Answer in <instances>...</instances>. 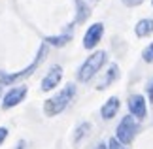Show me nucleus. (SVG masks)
<instances>
[{"mask_svg": "<svg viewBox=\"0 0 153 149\" xmlns=\"http://www.w3.org/2000/svg\"><path fill=\"white\" fill-rule=\"evenodd\" d=\"M61 79H62V66H61V64H53V66L49 68V72L42 77L40 89H42L44 93H49V91H53V89L61 83Z\"/></svg>", "mask_w": 153, "mask_h": 149, "instance_id": "6e6552de", "label": "nucleus"}, {"mask_svg": "<svg viewBox=\"0 0 153 149\" xmlns=\"http://www.w3.org/2000/svg\"><path fill=\"white\" fill-rule=\"evenodd\" d=\"M119 108H121L119 98H117V96H110V98L102 104V108H100V117L104 119V121H110V119H114V117L117 115Z\"/></svg>", "mask_w": 153, "mask_h": 149, "instance_id": "1a4fd4ad", "label": "nucleus"}, {"mask_svg": "<svg viewBox=\"0 0 153 149\" xmlns=\"http://www.w3.org/2000/svg\"><path fill=\"white\" fill-rule=\"evenodd\" d=\"M8 134H10V130H8V128H6V127H0V147H2V144L6 142Z\"/></svg>", "mask_w": 153, "mask_h": 149, "instance_id": "f3484780", "label": "nucleus"}, {"mask_svg": "<svg viewBox=\"0 0 153 149\" xmlns=\"http://www.w3.org/2000/svg\"><path fill=\"white\" fill-rule=\"evenodd\" d=\"M97 149H108V145H106V144H98Z\"/></svg>", "mask_w": 153, "mask_h": 149, "instance_id": "aec40b11", "label": "nucleus"}, {"mask_svg": "<svg viewBox=\"0 0 153 149\" xmlns=\"http://www.w3.org/2000/svg\"><path fill=\"white\" fill-rule=\"evenodd\" d=\"M117 77H119V66L117 64H110V68H108V72H106V76H104V79L100 81V85H98L97 89H100V91H104L106 87L110 85V83H114Z\"/></svg>", "mask_w": 153, "mask_h": 149, "instance_id": "f8f14e48", "label": "nucleus"}, {"mask_svg": "<svg viewBox=\"0 0 153 149\" xmlns=\"http://www.w3.org/2000/svg\"><path fill=\"white\" fill-rule=\"evenodd\" d=\"M151 4H153V0H151Z\"/></svg>", "mask_w": 153, "mask_h": 149, "instance_id": "4be33fe9", "label": "nucleus"}, {"mask_svg": "<svg viewBox=\"0 0 153 149\" xmlns=\"http://www.w3.org/2000/svg\"><path fill=\"white\" fill-rule=\"evenodd\" d=\"M148 93H149V100H153V79L149 81V85H148Z\"/></svg>", "mask_w": 153, "mask_h": 149, "instance_id": "6ab92c4d", "label": "nucleus"}, {"mask_svg": "<svg viewBox=\"0 0 153 149\" xmlns=\"http://www.w3.org/2000/svg\"><path fill=\"white\" fill-rule=\"evenodd\" d=\"M142 59H144V62H148V64L153 62V42L142 51Z\"/></svg>", "mask_w": 153, "mask_h": 149, "instance_id": "2eb2a0df", "label": "nucleus"}, {"mask_svg": "<svg viewBox=\"0 0 153 149\" xmlns=\"http://www.w3.org/2000/svg\"><path fill=\"white\" fill-rule=\"evenodd\" d=\"M106 145H108V149H127L123 144H119V142H117V140L114 138V136H111V138H110L108 142H106Z\"/></svg>", "mask_w": 153, "mask_h": 149, "instance_id": "dca6fc26", "label": "nucleus"}, {"mask_svg": "<svg viewBox=\"0 0 153 149\" xmlns=\"http://www.w3.org/2000/svg\"><path fill=\"white\" fill-rule=\"evenodd\" d=\"M91 2H97V0H91Z\"/></svg>", "mask_w": 153, "mask_h": 149, "instance_id": "412c9836", "label": "nucleus"}, {"mask_svg": "<svg viewBox=\"0 0 153 149\" xmlns=\"http://www.w3.org/2000/svg\"><path fill=\"white\" fill-rule=\"evenodd\" d=\"M45 55H48V45L42 44V45H40V49H38L36 59H34V61L28 64L27 68L19 70V72H13V74H8V72H2V70H0V83H2V85H13V83H17V81L25 79V77H28L34 70L40 66V64H42V61L45 59Z\"/></svg>", "mask_w": 153, "mask_h": 149, "instance_id": "7ed1b4c3", "label": "nucleus"}, {"mask_svg": "<svg viewBox=\"0 0 153 149\" xmlns=\"http://www.w3.org/2000/svg\"><path fill=\"white\" fill-rule=\"evenodd\" d=\"M138 130H140V123L134 119L132 115H125L119 121V125H117V128H115V136L114 138L119 142V144L123 145H131L134 138H136V134H138Z\"/></svg>", "mask_w": 153, "mask_h": 149, "instance_id": "20e7f679", "label": "nucleus"}, {"mask_svg": "<svg viewBox=\"0 0 153 149\" xmlns=\"http://www.w3.org/2000/svg\"><path fill=\"white\" fill-rule=\"evenodd\" d=\"M127 106H128V115H132L138 123L148 117V102H146L144 94H131L127 100Z\"/></svg>", "mask_w": 153, "mask_h": 149, "instance_id": "39448f33", "label": "nucleus"}, {"mask_svg": "<svg viewBox=\"0 0 153 149\" xmlns=\"http://www.w3.org/2000/svg\"><path fill=\"white\" fill-rule=\"evenodd\" d=\"M70 40H72V32H68V34H59V36H48L44 44H45V45H51V47H62V45H66Z\"/></svg>", "mask_w": 153, "mask_h": 149, "instance_id": "4468645a", "label": "nucleus"}, {"mask_svg": "<svg viewBox=\"0 0 153 149\" xmlns=\"http://www.w3.org/2000/svg\"><path fill=\"white\" fill-rule=\"evenodd\" d=\"M134 34L138 38H146L149 34H153V19H140L136 23V27H134Z\"/></svg>", "mask_w": 153, "mask_h": 149, "instance_id": "9d476101", "label": "nucleus"}, {"mask_svg": "<svg viewBox=\"0 0 153 149\" xmlns=\"http://www.w3.org/2000/svg\"><path fill=\"white\" fill-rule=\"evenodd\" d=\"M76 10H78V13H76V23H85L89 19L91 10H89V6H87L85 0H76Z\"/></svg>", "mask_w": 153, "mask_h": 149, "instance_id": "ddd939ff", "label": "nucleus"}, {"mask_svg": "<svg viewBox=\"0 0 153 149\" xmlns=\"http://www.w3.org/2000/svg\"><path fill=\"white\" fill-rule=\"evenodd\" d=\"M91 123L89 121H83L81 125H78V127H76V132H74V145H79L81 142H83L87 136H89V132H91Z\"/></svg>", "mask_w": 153, "mask_h": 149, "instance_id": "9b49d317", "label": "nucleus"}, {"mask_svg": "<svg viewBox=\"0 0 153 149\" xmlns=\"http://www.w3.org/2000/svg\"><path fill=\"white\" fill-rule=\"evenodd\" d=\"M102 36H104V23H93L83 34V47L89 51L95 49L98 42L102 40Z\"/></svg>", "mask_w": 153, "mask_h": 149, "instance_id": "0eeeda50", "label": "nucleus"}, {"mask_svg": "<svg viewBox=\"0 0 153 149\" xmlns=\"http://www.w3.org/2000/svg\"><path fill=\"white\" fill-rule=\"evenodd\" d=\"M106 59H108L106 51H95V53H91V55L83 61V64L79 66V70H78V79L81 83L91 81L93 77L102 70V66L106 64Z\"/></svg>", "mask_w": 153, "mask_h": 149, "instance_id": "f03ea898", "label": "nucleus"}, {"mask_svg": "<svg viewBox=\"0 0 153 149\" xmlns=\"http://www.w3.org/2000/svg\"><path fill=\"white\" fill-rule=\"evenodd\" d=\"M27 93H28L27 85H13L11 89H8L6 94H4V98H2V110H11V108H15V106H19L23 100H25Z\"/></svg>", "mask_w": 153, "mask_h": 149, "instance_id": "423d86ee", "label": "nucleus"}, {"mask_svg": "<svg viewBox=\"0 0 153 149\" xmlns=\"http://www.w3.org/2000/svg\"><path fill=\"white\" fill-rule=\"evenodd\" d=\"M76 96V85L68 83L66 87H62L59 93H55L51 98H48L44 102V113L45 117H57L59 113H62L70 106V102Z\"/></svg>", "mask_w": 153, "mask_h": 149, "instance_id": "f257e3e1", "label": "nucleus"}, {"mask_svg": "<svg viewBox=\"0 0 153 149\" xmlns=\"http://www.w3.org/2000/svg\"><path fill=\"white\" fill-rule=\"evenodd\" d=\"M121 2L125 4V6H131V8H132V6H140L144 0H121Z\"/></svg>", "mask_w": 153, "mask_h": 149, "instance_id": "a211bd4d", "label": "nucleus"}]
</instances>
